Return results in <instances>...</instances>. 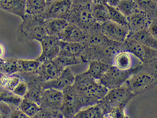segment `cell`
Here are the masks:
<instances>
[{"label": "cell", "instance_id": "6da1fadb", "mask_svg": "<svg viewBox=\"0 0 157 118\" xmlns=\"http://www.w3.org/2000/svg\"><path fill=\"white\" fill-rule=\"evenodd\" d=\"M86 73L75 77L71 87L82 102H85L88 99L101 100L106 95L108 89Z\"/></svg>", "mask_w": 157, "mask_h": 118}, {"label": "cell", "instance_id": "7a4b0ae2", "mask_svg": "<svg viewBox=\"0 0 157 118\" xmlns=\"http://www.w3.org/2000/svg\"><path fill=\"white\" fill-rule=\"evenodd\" d=\"M22 19L21 30L28 38L40 42L48 35L46 19L41 14H25Z\"/></svg>", "mask_w": 157, "mask_h": 118}, {"label": "cell", "instance_id": "3957f363", "mask_svg": "<svg viewBox=\"0 0 157 118\" xmlns=\"http://www.w3.org/2000/svg\"><path fill=\"white\" fill-rule=\"evenodd\" d=\"M131 92L132 91L128 86L124 85V84L119 87L110 89L101 100V105L103 110L106 108L111 110H116L128 100Z\"/></svg>", "mask_w": 157, "mask_h": 118}, {"label": "cell", "instance_id": "277c9868", "mask_svg": "<svg viewBox=\"0 0 157 118\" xmlns=\"http://www.w3.org/2000/svg\"><path fill=\"white\" fill-rule=\"evenodd\" d=\"M72 4V0H56L47 4L41 15L45 19L64 18L68 21Z\"/></svg>", "mask_w": 157, "mask_h": 118}, {"label": "cell", "instance_id": "5b68a950", "mask_svg": "<svg viewBox=\"0 0 157 118\" xmlns=\"http://www.w3.org/2000/svg\"><path fill=\"white\" fill-rule=\"evenodd\" d=\"M134 69H135L123 71L117 68L113 65H111L104 73L99 81L108 89L119 87L128 80L132 73L134 72Z\"/></svg>", "mask_w": 157, "mask_h": 118}, {"label": "cell", "instance_id": "8992f818", "mask_svg": "<svg viewBox=\"0 0 157 118\" xmlns=\"http://www.w3.org/2000/svg\"><path fill=\"white\" fill-rule=\"evenodd\" d=\"M63 92V100L59 111L63 117H74L78 112L79 105H81L82 102L71 86L64 89Z\"/></svg>", "mask_w": 157, "mask_h": 118}, {"label": "cell", "instance_id": "52a82bcc", "mask_svg": "<svg viewBox=\"0 0 157 118\" xmlns=\"http://www.w3.org/2000/svg\"><path fill=\"white\" fill-rule=\"evenodd\" d=\"M64 69L55 58L41 62L36 74L42 81L45 82L58 77Z\"/></svg>", "mask_w": 157, "mask_h": 118}, {"label": "cell", "instance_id": "ba28073f", "mask_svg": "<svg viewBox=\"0 0 157 118\" xmlns=\"http://www.w3.org/2000/svg\"><path fill=\"white\" fill-rule=\"evenodd\" d=\"M101 31L106 37L117 42H124L128 37L129 29L128 27L108 20L101 24Z\"/></svg>", "mask_w": 157, "mask_h": 118}, {"label": "cell", "instance_id": "9c48e42d", "mask_svg": "<svg viewBox=\"0 0 157 118\" xmlns=\"http://www.w3.org/2000/svg\"><path fill=\"white\" fill-rule=\"evenodd\" d=\"M63 100V92L56 89H44L42 93L40 109L59 111Z\"/></svg>", "mask_w": 157, "mask_h": 118}, {"label": "cell", "instance_id": "30bf717a", "mask_svg": "<svg viewBox=\"0 0 157 118\" xmlns=\"http://www.w3.org/2000/svg\"><path fill=\"white\" fill-rule=\"evenodd\" d=\"M59 39L56 36L47 35L39 42L42 47L41 54L37 59L40 62L56 58L59 51Z\"/></svg>", "mask_w": 157, "mask_h": 118}, {"label": "cell", "instance_id": "8fae6325", "mask_svg": "<svg viewBox=\"0 0 157 118\" xmlns=\"http://www.w3.org/2000/svg\"><path fill=\"white\" fill-rule=\"evenodd\" d=\"M75 81V77L69 67H66L61 74L54 80L42 82L43 89L54 88L63 90L72 86Z\"/></svg>", "mask_w": 157, "mask_h": 118}, {"label": "cell", "instance_id": "7c38bea8", "mask_svg": "<svg viewBox=\"0 0 157 118\" xmlns=\"http://www.w3.org/2000/svg\"><path fill=\"white\" fill-rule=\"evenodd\" d=\"M124 46L128 51L143 62L148 58L151 50H154L128 37L124 41Z\"/></svg>", "mask_w": 157, "mask_h": 118}, {"label": "cell", "instance_id": "4fadbf2b", "mask_svg": "<svg viewBox=\"0 0 157 118\" xmlns=\"http://www.w3.org/2000/svg\"><path fill=\"white\" fill-rule=\"evenodd\" d=\"M126 19L128 28L132 31L147 29L151 23L147 14L144 12L138 10L126 17Z\"/></svg>", "mask_w": 157, "mask_h": 118}, {"label": "cell", "instance_id": "5bb4252c", "mask_svg": "<svg viewBox=\"0 0 157 118\" xmlns=\"http://www.w3.org/2000/svg\"><path fill=\"white\" fill-rule=\"evenodd\" d=\"M128 87L131 91H139L146 88L153 81L152 76L146 73H140L129 77Z\"/></svg>", "mask_w": 157, "mask_h": 118}, {"label": "cell", "instance_id": "9a60e30c", "mask_svg": "<svg viewBox=\"0 0 157 118\" xmlns=\"http://www.w3.org/2000/svg\"><path fill=\"white\" fill-rule=\"evenodd\" d=\"M86 37L84 32L80 27L72 23H69L60 35L59 39L63 41L80 42Z\"/></svg>", "mask_w": 157, "mask_h": 118}, {"label": "cell", "instance_id": "2e32d148", "mask_svg": "<svg viewBox=\"0 0 157 118\" xmlns=\"http://www.w3.org/2000/svg\"><path fill=\"white\" fill-rule=\"evenodd\" d=\"M26 0H0V8L22 18L25 14Z\"/></svg>", "mask_w": 157, "mask_h": 118}, {"label": "cell", "instance_id": "e0dca14e", "mask_svg": "<svg viewBox=\"0 0 157 118\" xmlns=\"http://www.w3.org/2000/svg\"><path fill=\"white\" fill-rule=\"evenodd\" d=\"M134 56L127 50L117 52L113 56V66L123 71L134 69H132L133 62V57Z\"/></svg>", "mask_w": 157, "mask_h": 118}, {"label": "cell", "instance_id": "ac0fdd59", "mask_svg": "<svg viewBox=\"0 0 157 118\" xmlns=\"http://www.w3.org/2000/svg\"><path fill=\"white\" fill-rule=\"evenodd\" d=\"M128 37L137 41L145 46L156 50L157 49V38L154 37L148 32L147 29L129 33Z\"/></svg>", "mask_w": 157, "mask_h": 118}, {"label": "cell", "instance_id": "d6986e66", "mask_svg": "<svg viewBox=\"0 0 157 118\" xmlns=\"http://www.w3.org/2000/svg\"><path fill=\"white\" fill-rule=\"evenodd\" d=\"M42 82L43 81L37 77L27 83L28 85L27 92L23 98L32 100L39 105L42 93L44 90Z\"/></svg>", "mask_w": 157, "mask_h": 118}, {"label": "cell", "instance_id": "ffe728a7", "mask_svg": "<svg viewBox=\"0 0 157 118\" xmlns=\"http://www.w3.org/2000/svg\"><path fill=\"white\" fill-rule=\"evenodd\" d=\"M69 22L64 18L46 19V27L47 34L59 38L60 35L68 26Z\"/></svg>", "mask_w": 157, "mask_h": 118}, {"label": "cell", "instance_id": "44dd1931", "mask_svg": "<svg viewBox=\"0 0 157 118\" xmlns=\"http://www.w3.org/2000/svg\"><path fill=\"white\" fill-rule=\"evenodd\" d=\"M82 50V47L80 42H73L60 40L59 51L58 56L77 57L80 54Z\"/></svg>", "mask_w": 157, "mask_h": 118}, {"label": "cell", "instance_id": "7402d4cb", "mask_svg": "<svg viewBox=\"0 0 157 118\" xmlns=\"http://www.w3.org/2000/svg\"><path fill=\"white\" fill-rule=\"evenodd\" d=\"M110 66L108 64L100 61H92L89 63V69L85 73L94 79L99 81Z\"/></svg>", "mask_w": 157, "mask_h": 118}, {"label": "cell", "instance_id": "603a6c76", "mask_svg": "<svg viewBox=\"0 0 157 118\" xmlns=\"http://www.w3.org/2000/svg\"><path fill=\"white\" fill-rule=\"evenodd\" d=\"M104 111L101 104H97L78 111L74 117L77 118H102L104 116Z\"/></svg>", "mask_w": 157, "mask_h": 118}, {"label": "cell", "instance_id": "cb8c5ba5", "mask_svg": "<svg viewBox=\"0 0 157 118\" xmlns=\"http://www.w3.org/2000/svg\"><path fill=\"white\" fill-rule=\"evenodd\" d=\"M41 62L36 59L35 60L17 59V65L18 72L26 73H35L37 70Z\"/></svg>", "mask_w": 157, "mask_h": 118}, {"label": "cell", "instance_id": "d4e9b609", "mask_svg": "<svg viewBox=\"0 0 157 118\" xmlns=\"http://www.w3.org/2000/svg\"><path fill=\"white\" fill-rule=\"evenodd\" d=\"M23 80L17 73L11 75H0V86L2 89L12 91L17 84Z\"/></svg>", "mask_w": 157, "mask_h": 118}, {"label": "cell", "instance_id": "484cf974", "mask_svg": "<svg viewBox=\"0 0 157 118\" xmlns=\"http://www.w3.org/2000/svg\"><path fill=\"white\" fill-rule=\"evenodd\" d=\"M47 5L46 0H26L25 14H41Z\"/></svg>", "mask_w": 157, "mask_h": 118}, {"label": "cell", "instance_id": "4316f807", "mask_svg": "<svg viewBox=\"0 0 157 118\" xmlns=\"http://www.w3.org/2000/svg\"><path fill=\"white\" fill-rule=\"evenodd\" d=\"M23 98L16 95L12 91L2 89L0 90V101L8 104L11 108L18 107Z\"/></svg>", "mask_w": 157, "mask_h": 118}, {"label": "cell", "instance_id": "83f0119b", "mask_svg": "<svg viewBox=\"0 0 157 118\" xmlns=\"http://www.w3.org/2000/svg\"><path fill=\"white\" fill-rule=\"evenodd\" d=\"M18 108L29 118H33L40 110L37 103L25 98H23Z\"/></svg>", "mask_w": 157, "mask_h": 118}, {"label": "cell", "instance_id": "f1b7e54d", "mask_svg": "<svg viewBox=\"0 0 157 118\" xmlns=\"http://www.w3.org/2000/svg\"><path fill=\"white\" fill-rule=\"evenodd\" d=\"M17 59H0V75H11L18 73Z\"/></svg>", "mask_w": 157, "mask_h": 118}, {"label": "cell", "instance_id": "f546056e", "mask_svg": "<svg viewBox=\"0 0 157 118\" xmlns=\"http://www.w3.org/2000/svg\"><path fill=\"white\" fill-rule=\"evenodd\" d=\"M91 8L93 18L97 22L103 23L109 20L108 10L105 4H93Z\"/></svg>", "mask_w": 157, "mask_h": 118}, {"label": "cell", "instance_id": "4dcf8cb0", "mask_svg": "<svg viewBox=\"0 0 157 118\" xmlns=\"http://www.w3.org/2000/svg\"><path fill=\"white\" fill-rule=\"evenodd\" d=\"M106 5L108 10L109 20L128 27L126 17L121 13L116 6H112L106 3Z\"/></svg>", "mask_w": 157, "mask_h": 118}, {"label": "cell", "instance_id": "1f68e13d", "mask_svg": "<svg viewBox=\"0 0 157 118\" xmlns=\"http://www.w3.org/2000/svg\"><path fill=\"white\" fill-rule=\"evenodd\" d=\"M116 7L126 17L137 10V4L133 0H120Z\"/></svg>", "mask_w": 157, "mask_h": 118}, {"label": "cell", "instance_id": "d6a6232c", "mask_svg": "<svg viewBox=\"0 0 157 118\" xmlns=\"http://www.w3.org/2000/svg\"><path fill=\"white\" fill-rule=\"evenodd\" d=\"M77 18L82 25H89L93 20V16L92 13L91 8L89 4H86L81 6L77 12Z\"/></svg>", "mask_w": 157, "mask_h": 118}, {"label": "cell", "instance_id": "836d02e7", "mask_svg": "<svg viewBox=\"0 0 157 118\" xmlns=\"http://www.w3.org/2000/svg\"><path fill=\"white\" fill-rule=\"evenodd\" d=\"M109 40L104 35L102 34L93 33L90 34L87 38V42L92 46H98L106 43Z\"/></svg>", "mask_w": 157, "mask_h": 118}, {"label": "cell", "instance_id": "e575fe53", "mask_svg": "<svg viewBox=\"0 0 157 118\" xmlns=\"http://www.w3.org/2000/svg\"><path fill=\"white\" fill-rule=\"evenodd\" d=\"M63 117L60 111L51 110L47 109H40L33 118H62Z\"/></svg>", "mask_w": 157, "mask_h": 118}, {"label": "cell", "instance_id": "d590c367", "mask_svg": "<svg viewBox=\"0 0 157 118\" xmlns=\"http://www.w3.org/2000/svg\"><path fill=\"white\" fill-rule=\"evenodd\" d=\"M57 59L59 64L65 68L70 65H74L80 63V60L77 58V57H63L57 56Z\"/></svg>", "mask_w": 157, "mask_h": 118}, {"label": "cell", "instance_id": "8d00e7d4", "mask_svg": "<svg viewBox=\"0 0 157 118\" xmlns=\"http://www.w3.org/2000/svg\"><path fill=\"white\" fill-rule=\"evenodd\" d=\"M27 88L28 85L27 82H26L25 81L22 80L16 85L12 92L16 95L23 98L27 92Z\"/></svg>", "mask_w": 157, "mask_h": 118}, {"label": "cell", "instance_id": "74e56055", "mask_svg": "<svg viewBox=\"0 0 157 118\" xmlns=\"http://www.w3.org/2000/svg\"><path fill=\"white\" fill-rule=\"evenodd\" d=\"M12 111L10 106L6 103L0 101V118H10Z\"/></svg>", "mask_w": 157, "mask_h": 118}, {"label": "cell", "instance_id": "f35d334b", "mask_svg": "<svg viewBox=\"0 0 157 118\" xmlns=\"http://www.w3.org/2000/svg\"><path fill=\"white\" fill-rule=\"evenodd\" d=\"M12 111L10 114V118H28L26 115L21 111L18 107L12 108Z\"/></svg>", "mask_w": 157, "mask_h": 118}, {"label": "cell", "instance_id": "ab89813d", "mask_svg": "<svg viewBox=\"0 0 157 118\" xmlns=\"http://www.w3.org/2000/svg\"><path fill=\"white\" fill-rule=\"evenodd\" d=\"M157 21L155 20L150 23L147 29L150 34L156 38H157Z\"/></svg>", "mask_w": 157, "mask_h": 118}, {"label": "cell", "instance_id": "60d3db41", "mask_svg": "<svg viewBox=\"0 0 157 118\" xmlns=\"http://www.w3.org/2000/svg\"><path fill=\"white\" fill-rule=\"evenodd\" d=\"M136 4L143 6H150L153 4V0H133Z\"/></svg>", "mask_w": 157, "mask_h": 118}, {"label": "cell", "instance_id": "b9f144b4", "mask_svg": "<svg viewBox=\"0 0 157 118\" xmlns=\"http://www.w3.org/2000/svg\"><path fill=\"white\" fill-rule=\"evenodd\" d=\"M120 0H106V4L112 6H116Z\"/></svg>", "mask_w": 157, "mask_h": 118}, {"label": "cell", "instance_id": "7bdbcfd3", "mask_svg": "<svg viewBox=\"0 0 157 118\" xmlns=\"http://www.w3.org/2000/svg\"><path fill=\"white\" fill-rule=\"evenodd\" d=\"M5 53V49L4 45L0 43V59H2Z\"/></svg>", "mask_w": 157, "mask_h": 118}, {"label": "cell", "instance_id": "ee69618b", "mask_svg": "<svg viewBox=\"0 0 157 118\" xmlns=\"http://www.w3.org/2000/svg\"><path fill=\"white\" fill-rule=\"evenodd\" d=\"M91 1L94 4H105V3H106V0H91Z\"/></svg>", "mask_w": 157, "mask_h": 118}, {"label": "cell", "instance_id": "f6af8a7d", "mask_svg": "<svg viewBox=\"0 0 157 118\" xmlns=\"http://www.w3.org/2000/svg\"><path fill=\"white\" fill-rule=\"evenodd\" d=\"M55 1H56V0H46L47 4H50V3H52V2Z\"/></svg>", "mask_w": 157, "mask_h": 118}, {"label": "cell", "instance_id": "bcb514c9", "mask_svg": "<svg viewBox=\"0 0 157 118\" xmlns=\"http://www.w3.org/2000/svg\"><path fill=\"white\" fill-rule=\"evenodd\" d=\"M2 89V88L1 87V86H0V90H1Z\"/></svg>", "mask_w": 157, "mask_h": 118}, {"label": "cell", "instance_id": "7dc6e473", "mask_svg": "<svg viewBox=\"0 0 157 118\" xmlns=\"http://www.w3.org/2000/svg\"><path fill=\"white\" fill-rule=\"evenodd\" d=\"M155 2H156V1H157V0H153Z\"/></svg>", "mask_w": 157, "mask_h": 118}]
</instances>
